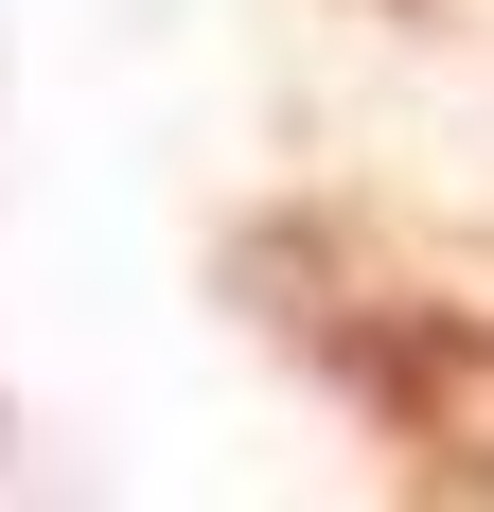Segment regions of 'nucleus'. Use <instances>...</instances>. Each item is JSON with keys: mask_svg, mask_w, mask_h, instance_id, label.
<instances>
[{"mask_svg": "<svg viewBox=\"0 0 494 512\" xmlns=\"http://www.w3.org/2000/svg\"><path fill=\"white\" fill-rule=\"evenodd\" d=\"M230 283L265 301V336H283V354H318L353 407L406 442V477H424V495H494V318H477V301H442V283H371V265H353V230H318V212L247 230Z\"/></svg>", "mask_w": 494, "mask_h": 512, "instance_id": "1", "label": "nucleus"}, {"mask_svg": "<svg viewBox=\"0 0 494 512\" xmlns=\"http://www.w3.org/2000/svg\"><path fill=\"white\" fill-rule=\"evenodd\" d=\"M371 18H424V0H371Z\"/></svg>", "mask_w": 494, "mask_h": 512, "instance_id": "2", "label": "nucleus"}]
</instances>
